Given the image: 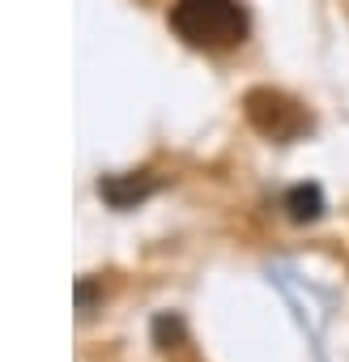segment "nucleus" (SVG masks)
I'll list each match as a JSON object with an SVG mask.
<instances>
[{"instance_id": "nucleus-1", "label": "nucleus", "mask_w": 349, "mask_h": 362, "mask_svg": "<svg viewBox=\"0 0 349 362\" xmlns=\"http://www.w3.org/2000/svg\"><path fill=\"white\" fill-rule=\"evenodd\" d=\"M170 30L188 47L226 52V47H239L247 39L252 22H247V9L239 0H179L170 9Z\"/></svg>"}, {"instance_id": "nucleus-2", "label": "nucleus", "mask_w": 349, "mask_h": 362, "mask_svg": "<svg viewBox=\"0 0 349 362\" xmlns=\"http://www.w3.org/2000/svg\"><path fill=\"white\" fill-rule=\"evenodd\" d=\"M243 111L252 119V128L268 141H298L307 128H311V115L302 103H294L290 94L281 90H252L243 98Z\"/></svg>"}, {"instance_id": "nucleus-3", "label": "nucleus", "mask_w": 349, "mask_h": 362, "mask_svg": "<svg viewBox=\"0 0 349 362\" xmlns=\"http://www.w3.org/2000/svg\"><path fill=\"white\" fill-rule=\"evenodd\" d=\"M153 179L149 175H111V179H102L98 184V192H102V201L107 205H115V209H132V205H141L145 197H153Z\"/></svg>"}, {"instance_id": "nucleus-4", "label": "nucleus", "mask_w": 349, "mask_h": 362, "mask_svg": "<svg viewBox=\"0 0 349 362\" xmlns=\"http://www.w3.org/2000/svg\"><path fill=\"white\" fill-rule=\"evenodd\" d=\"M281 209H285L294 222H315V218L324 214V192H319V184H298V188H290L285 201H281Z\"/></svg>"}]
</instances>
